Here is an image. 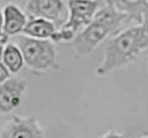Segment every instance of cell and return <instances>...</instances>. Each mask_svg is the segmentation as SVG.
<instances>
[{
  "label": "cell",
  "mask_w": 148,
  "mask_h": 138,
  "mask_svg": "<svg viewBox=\"0 0 148 138\" xmlns=\"http://www.w3.org/2000/svg\"><path fill=\"white\" fill-rule=\"evenodd\" d=\"M148 50V20L120 30L110 37L101 63L95 70L97 77H104L136 61Z\"/></svg>",
  "instance_id": "6da1fadb"
},
{
  "label": "cell",
  "mask_w": 148,
  "mask_h": 138,
  "mask_svg": "<svg viewBox=\"0 0 148 138\" xmlns=\"http://www.w3.org/2000/svg\"><path fill=\"white\" fill-rule=\"evenodd\" d=\"M131 23L123 14L105 4L96 12L93 20L72 41L73 50L78 57L91 54L108 37L119 31L125 23Z\"/></svg>",
  "instance_id": "7a4b0ae2"
},
{
  "label": "cell",
  "mask_w": 148,
  "mask_h": 138,
  "mask_svg": "<svg viewBox=\"0 0 148 138\" xmlns=\"http://www.w3.org/2000/svg\"><path fill=\"white\" fill-rule=\"evenodd\" d=\"M15 42L29 69L35 71H45L57 66L56 49L52 41L21 35L15 37Z\"/></svg>",
  "instance_id": "3957f363"
},
{
  "label": "cell",
  "mask_w": 148,
  "mask_h": 138,
  "mask_svg": "<svg viewBox=\"0 0 148 138\" xmlns=\"http://www.w3.org/2000/svg\"><path fill=\"white\" fill-rule=\"evenodd\" d=\"M25 10L31 17H41L62 28L69 18V9L64 0H26Z\"/></svg>",
  "instance_id": "277c9868"
},
{
  "label": "cell",
  "mask_w": 148,
  "mask_h": 138,
  "mask_svg": "<svg viewBox=\"0 0 148 138\" xmlns=\"http://www.w3.org/2000/svg\"><path fill=\"white\" fill-rule=\"evenodd\" d=\"M101 0H69V18L62 27L77 34L81 29L90 23L101 8Z\"/></svg>",
  "instance_id": "5b68a950"
},
{
  "label": "cell",
  "mask_w": 148,
  "mask_h": 138,
  "mask_svg": "<svg viewBox=\"0 0 148 138\" xmlns=\"http://www.w3.org/2000/svg\"><path fill=\"white\" fill-rule=\"evenodd\" d=\"M26 84L25 80L18 78H9L0 84L1 112H10L21 104Z\"/></svg>",
  "instance_id": "8992f818"
},
{
  "label": "cell",
  "mask_w": 148,
  "mask_h": 138,
  "mask_svg": "<svg viewBox=\"0 0 148 138\" xmlns=\"http://www.w3.org/2000/svg\"><path fill=\"white\" fill-rule=\"evenodd\" d=\"M103 4L125 15L135 24L148 20V0H103Z\"/></svg>",
  "instance_id": "52a82bcc"
},
{
  "label": "cell",
  "mask_w": 148,
  "mask_h": 138,
  "mask_svg": "<svg viewBox=\"0 0 148 138\" xmlns=\"http://www.w3.org/2000/svg\"><path fill=\"white\" fill-rule=\"evenodd\" d=\"M1 138H44V136L34 117H13Z\"/></svg>",
  "instance_id": "ba28073f"
},
{
  "label": "cell",
  "mask_w": 148,
  "mask_h": 138,
  "mask_svg": "<svg viewBox=\"0 0 148 138\" xmlns=\"http://www.w3.org/2000/svg\"><path fill=\"white\" fill-rule=\"evenodd\" d=\"M3 17V32L7 37L15 36L22 32L27 23L24 13L13 3H9L4 7Z\"/></svg>",
  "instance_id": "9c48e42d"
},
{
  "label": "cell",
  "mask_w": 148,
  "mask_h": 138,
  "mask_svg": "<svg viewBox=\"0 0 148 138\" xmlns=\"http://www.w3.org/2000/svg\"><path fill=\"white\" fill-rule=\"evenodd\" d=\"M56 30V27L52 22L41 17H31L27 22L22 32L29 37L47 39L50 38Z\"/></svg>",
  "instance_id": "30bf717a"
},
{
  "label": "cell",
  "mask_w": 148,
  "mask_h": 138,
  "mask_svg": "<svg viewBox=\"0 0 148 138\" xmlns=\"http://www.w3.org/2000/svg\"><path fill=\"white\" fill-rule=\"evenodd\" d=\"M2 59L11 73H17L23 65V57L20 49L13 43H8L3 46Z\"/></svg>",
  "instance_id": "8fae6325"
},
{
  "label": "cell",
  "mask_w": 148,
  "mask_h": 138,
  "mask_svg": "<svg viewBox=\"0 0 148 138\" xmlns=\"http://www.w3.org/2000/svg\"><path fill=\"white\" fill-rule=\"evenodd\" d=\"M75 35L76 34L75 32H73L71 30L62 27L60 29H56V30L51 36L50 40L53 43L70 42V41H73L74 40Z\"/></svg>",
  "instance_id": "7c38bea8"
},
{
  "label": "cell",
  "mask_w": 148,
  "mask_h": 138,
  "mask_svg": "<svg viewBox=\"0 0 148 138\" xmlns=\"http://www.w3.org/2000/svg\"><path fill=\"white\" fill-rule=\"evenodd\" d=\"M7 43V41L5 40H1L0 41V84L2 83H3L4 81H6L7 79L10 78V74L9 70L7 69V67L5 66L3 59H2V54H3V46L4 44Z\"/></svg>",
  "instance_id": "4fadbf2b"
},
{
  "label": "cell",
  "mask_w": 148,
  "mask_h": 138,
  "mask_svg": "<svg viewBox=\"0 0 148 138\" xmlns=\"http://www.w3.org/2000/svg\"><path fill=\"white\" fill-rule=\"evenodd\" d=\"M102 138H125V137L121 133L113 130V131H110L108 134H106Z\"/></svg>",
  "instance_id": "5bb4252c"
},
{
  "label": "cell",
  "mask_w": 148,
  "mask_h": 138,
  "mask_svg": "<svg viewBox=\"0 0 148 138\" xmlns=\"http://www.w3.org/2000/svg\"><path fill=\"white\" fill-rule=\"evenodd\" d=\"M3 17L0 10V40H8V37L3 32Z\"/></svg>",
  "instance_id": "9a60e30c"
},
{
  "label": "cell",
  "mask_w": 148,
  "mask_h": 138,
  "mask_svg": "<svg viewBox=\"0 0 148 138\" xmlns=\"http://www.w3.org/2000/svg\"><path fill=\"white\" fill-rule=\"evenodd\" d=\"M143 138H148V137H143Z\"/></svg>",
  "instance_id": "2e32d148"
},
{
  "label": "cell",
  "mask_w": 148,
  "mask_h": 138,
  "mask_svg": "<svg viewBox=\"0 0 148 138\" xmlns=\"http://www.w3.org/2000/svg\"><path fill=\"white\" fill-rule=\"evenodd\" d=\"M147 68H148V66H147Z\"/></svg>",
  "instance_id": "e0dca14e"
}]
</instances>
